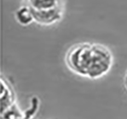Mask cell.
Returning a JSON list of instances; mask_svg holds the SVG:
<instances>
[{
  "instance_id": "cell-3",
  "label": "cell",
  "mask_w": 127,
  "mask_h": 119,
  "mask_svg": "<svg viewBox=\"0 0 127 119\" xmlns=\"http://www.w3.org/2000/svg\"><path fill=\"white\" fill-rule=\"evenodd\" d=\"M16 15H17V20L21 24H29L33 20V15L30 12V8L26 6L20 8Z\"/></svg>"
},
{
  "instance_id": "cell-1",
  "label": "cell",
  "mask_w": 127,
  "mask_h": 119,
  "mask_svg": "<svg viewBox=\"0 0 127 119\" xmlns=\"http://www.w3.org/2000/svg\"><path fill=\"white\" fill-rule=\"evenodd\" d=\"M66 62L76 74L89 78H99L111 68L112 53L105 45L92 43L74 45L67 53Z\"/></svg>"
},
{
  "instance_id": "cell-4",
  "label": "cell",
  "mask_w": 127,
  "mask_h": 119,
  "mask_svg": "<svg viewBox=\"0 0 127 119\" xmlns=\"http://www.w3.org/2000/svg\"><path fill=\"white\" fill-rule=\"evenodd\" d=\"M125 85L127 89V70H126V72H125Z\"/></svg>"
},
{
  "instance_id": "cell-2",
  "label": "cell",
  "mask_w": 127,
  "mask_h": 119,
  "mask_svg": "<svg viewBox=\"0 0 127 119\" xmlns=\"http://www.w3.org/2000/svg\"><path fill=\"white\" fill-rule=\"evenodd\" d=\"M33 18L38 22L49 24L62 16L61 0H28Z\"/></svg>"
}]
</instances>
